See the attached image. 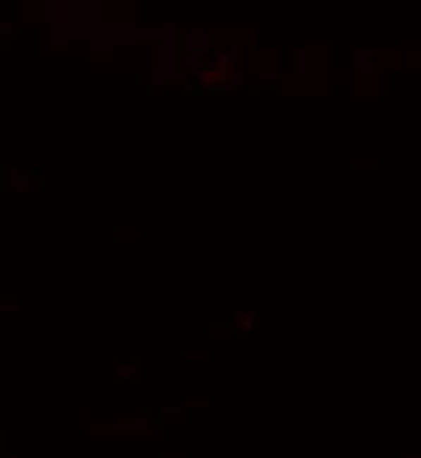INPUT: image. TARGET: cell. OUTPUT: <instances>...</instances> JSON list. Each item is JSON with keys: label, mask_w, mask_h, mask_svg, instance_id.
I'll return each instance as SVG.
<instances>
[{"label": "cell", "mask_w": 421, "mask_h": 458, "mask_svg": "<svg viewBox=\"0 0 421 458\" xmlns=\"http://www.w3.org/2000/svg\"><path fill=\"white\" fill-rule=\"evenodd\" d=\"M401 305L406 312H415V309H421V290L418 288H406V290H401Z\"/></svg>", "instance_id": "6da1fadb"}, {"label": "cell", "mask_w": 421, "mask_h": 458, "mask_svg": "<svg viewBox=\"0 0 421 458\" xmlns=\"http://www.w3.org/2000/svg\"><path fill=\"white\" fill-rule=\"evenodd\" d=\"M36 180V174H21V171H12V186L16 189H28Z\"/></svg>", "instance_id": "7a4b0ae2"}, {"label": "cell", "mask_w": 421, "mask_h": 458, "mask_svg": "<svg viewBox=\"0 0 421 458\" xmlns=\"http://www.w3.org/2000/svg\"><path fill=\"white\" fill-rule=\"evenodd\" d=\"M117 428H120V431H126V428H135V425H117ZM138 428H140V431L152 428V425H150V419H138Z\"/></svg>", "instance_id": "3957f363"}, {"label": "cell", "mask_w": 421, "mask_h": 458, "mask_svg": "<svg viewBox=\"0 0 421 458\" xmlns=\"http://www.w3.org/2000/svg\"><path fill=\"white\" fill-rule=\"evenodd\" d=\"M355 153H377V144H355Z\"/></svg>", "instance_id": "277c9868"}]
</instances>
